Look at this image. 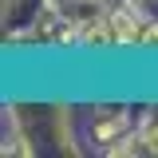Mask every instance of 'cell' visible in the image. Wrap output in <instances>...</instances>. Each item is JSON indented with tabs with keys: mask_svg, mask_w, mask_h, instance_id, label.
<instances>
[{
	"mask_svg": "<svg viewBox=\"0 0 158 158\" xmlns=\"http://www.w3.org/2000/svg\"><path fill=\"white\" fill-rule=\"evenodd\" d=\"M127 127H131V115L127 111H111V115L95 118V138L99 142H123L127 138Z\"/></svg>",
	"mask_w": 158,
	"mask_h": 158,
	"instance_id": "cell-1",
	"label": "cell"
}]
</instances>
